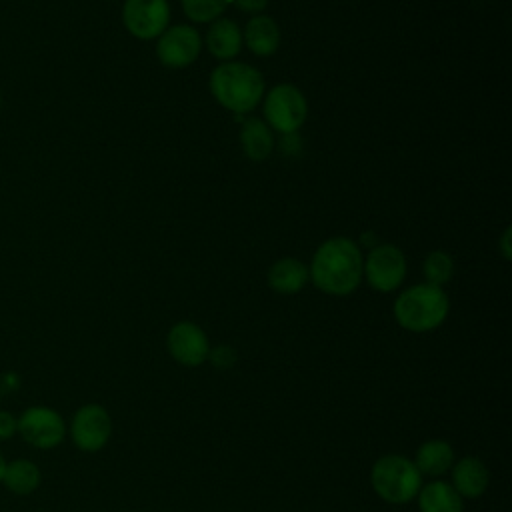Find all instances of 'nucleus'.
Returning <instances> with one entry per match:
<instances>
[{
  "mask_svg": "<svg viewBox=\"0 0 512 512\" xmlns=\"http://www.w3.org/2000/svg\"><path fill=\"white\" fill-rule=\"evenodd\" d=\"M420 512H464L462 496L446 480H430L416 494Z\"/></svg>",
  "mask_w": 512,
  "mask_h": 512,
  "instance_id": "4468645a",
  "label": "nucleus"
},
{
  "mask_svg": "<svg viewBox=\"0 0 512 512\" xmlns=\"http://www.w3.org/2000/svg\"><path fill=\"white\" fill-rule=\"evenodd\" d=\"M208 52L218 60H232L242 48V32L238 24L230 18H218L210 24L206 32Z\"/></svg>",
  "mask_w": 512,
  "mask_h": 512,
  "instance_id": "2eb2a0df",
  "label": "nucleus"
},
{
  "mask_svg": "<svg viewBox=\"0 0 512 512\" xmlns=\"http://www.w3.org/2000/svg\"><path fill=\"white\" fill-rule=\"evenodd\" d=\"M42 480V472L38 464H34L28 458H14L6 462L2 484L16 496H28L32 494Z\"/></svg>",
  "mask_w": 512,
  "mask_h": 512,
  "instance_id": "a211bd4d",
  "label": "nucleus"
},
{
  "mask_svg": "<svg viewBox=\"0 0 512 512\" xmlns=\"http://www.w3.org/2000/svg\"><path fill=\"white\" fill-rule=\"evenodd\" d=\"M448 474L452 488L462 496V500L480 498L490 484V470L476 456H462L454 460Z\"/></svg>",
  "mask_w": 512,
  "mask_h": 512,
  "instance_id": "f8f14e48",
  "label": "nucleus"
},
{
  "mask_svg": "<svg viewBox=\"0 0 512 512\" xmlns=\"http://www.w3.org/2000/svg\"><path fill=\"white\" fill-rule=\"evenodd\" d=\"M0 106H2V92H0Z\"/></svg>",
  "mask_w": 512,
  "mask_h": 512,
  "instance_id": "bb28decb",
  "label": "nucleus"
},
{
  "mask_svg": "<svg viewBox=\"0 0 512 512\" xmlns=\"http://www.w3.org/2000/svg\"><path fill=\"white\" fill-rule=\"evenodd\" d=\"M454 460H456V456H454V448L450 442H446L442 438H430L416 448L412 462L418 468V472L422 474V478L424 476L440 478L450 472Z\"/></svg>",
  "mask_w": 512,
  "mask_h": 512,
  "instance_id": "ddd939ff",
  "label": "nucleus"
},
{
  "mask_svg": "<svg viewBox=\"0 0 512 512\" xmlns=\"http://www.w3.org/2000/svg\"><path fill=\"white\" fill-rule=\"evenodd\" d=\"M16 434L38 450L60 446L68 434L62 414L50 406H28L16 416Z\"/></svg>",
  "mask_w": 512,
  "mask_h": 512,
  "instance_id": "39448f33",
  "label": "nucleus"
},
{
  "mask_svg": "<svg viewBox=\"0 0 512 512\" xmlns=\"http://www.w3.org/2000/svg\"><path fill=\"white\" fill-rule=\"evenodd\" d=\"M16 436V416L8 410H0V442Z\"/></svg>",
  "mask_w": 512,
  "mask_h": 512,
  "instance_id": "5701e85b",
  "label": "nucleus"
},
{
  "mask_svg": "<svg viewBox=\"0 0 512 512\" xmlns=\"http://www.w3.org/2000/svg\"><path fill=\"white\" fill-rule=\"evenodd\" d=\"M242 42H246L250 52H254L256 56H270L280 46L278 24L270 16H254L244 28Z\"/></svg>",
  "mask_w": 512,
  "mask_h": 512,
  "instance_id": "dca6fc26",
  "label": "nucleus"
},
{
  "mask_svg": "<svg viewBox=\"0 0 512 512\" xmlns=\"http://www.w3.org/2000/svg\"><path fill=\"white\" fill-rule=\"evenodd\" d=\"M362 276H366L368 284L378 292L396 290L406 276V258L402 250L394 244L374 246L362 264Z\"/></svg>",
  "mask_w": 512,
  "mask_h": 512,
  "instance_id": "6e6552de",
  "label": "nucleus"
},
{
  "mask_svg": "<svg viewBox=\"0 0 512 512\" xmlns=\"http://www.w3.org/2000/svg\"><path fill=\"white\" fill-rule=\"evenodd\" d=\"M112 416L110 412L98 404V402H88L82 404L70 420L68 434L72 444L86 454L100 452L112 438Z\"/></svg>",
  "mask_w": 512,
  "mask_h": 512,
  "instance_id": "423d86ee",
  "label": "nucleus"
},
{
  "mask_svg": "<svg viewBox=\"0 0 512 512\" xmlns=\"http://www.w3.org/2000/svg\"><path fill=\"white\" fill-rule=\"evenodd\" d=\"M422 272H424L426 284L442 288L454 274V262L446 252L434 250L426 256V260L422 264Z\"/></svg>",
  "mask_w": 512,
  "mask_h": 512,
  "instance_id": "aec40b11",
  "label": "nucleus"
},
{
  "mask_svg": "<svg viewBox=\"0 0 512 512\" xmlns=\"http://www.w3.org/2000/svg\"><path fill=\"white\" fill-rule=\"evenodd\" d=\"M212 96L226 110L244 114L256 108L264 94V78L260 72L246 62H222L210 74Z\"/></svg>",
  "mask_w": 512,
  "mask_h": 512,
  "instance_id": "f03ea898",
  "label": "nucleus"
},
{
  "mask_svg": "<svg viewBox=\"0 0 512 512\" xmlns=\"http://www.w3.org/2000/svg\"><path fill=\"white\" fill-rule=\"evenodd\" d=\"M508 238H510V228L504 230V238H502V254H504L506 260L510 258V244H508Z\"/></svg>",
  "mask_w": 512,
  "mask_h": 512,
  "instance_id": "393cba45",
  "label": "nucleus"
},
{
  "mask_svg": "<svg viewBox=\"0 0 512 512\" xmlns=\"http://www.w3.org/2000/svg\"><path fill=\"white\" fill-rule=\"evenodd\" d=\"M450 310L446 292L440 286L416 284L400 292L394 300V320L408 332H430L438 328Z\"/></svg>",
  "mask_w": 512,
  "mask_h": 512,
  "instance_id": "7ed1b4c3",
  "label": "nucleus"
},
{
  "mask_svg": "<svg viewBox=\"0 0 512 512\" xmlns=\"http://www.w3.org/2000/svg\"><path fill=\"white\" fill-rule=\"evenodd\" d=\"M308 282V268L298 258H280L268 270V284L278 294H296Z\"/></svg>",
  "mask_w": 512,
  "mask_h": 512,
  "instance_id": "f3484780",
  "label": "nucleus"
},
{
  "mask_svg": "<svg viewBox=\"0 0 512 512\" xmlns=\"http://www.w3.org/2000/svg\"><path fill=\"white\" fill-rule=\"evenodd\" d=\"M166 348H168V354L172 356V360H176L178 364L188 366V368H196V366L204 364L210 354V342H208L206 332L190 320L176 322L168 330Z\"/></svg>",
  "mask_w": 512,
  "mask_h": 512,
  "instance_id": "9d476101",
  "label": "nucleus"
},
{
  "mask_svg": "<svg viewBox=\"0 0 512 512\" xmlns=\"http://www.w3.org/2000/svg\"><path fill=\"white\" fill-rule=\"evenodd\" d=\"M240 144L248 158H252V160L268 158L274 148V138H272L270 126L258 118L244 120L242 128H240Z\"/></svg>",
  "mask_w": 512,
  "mask_h": 512,
  "instance_id": "6ab92c4d",
  "label": "nucleus"
},
{
  "mask_svg": "<svg viewBox=\"0 0 512 512\" xmlns=\"http://www.w3.org/2000/svg\"><path fill=\"white\" fill-rule=\"evenodd\" d=\"M244 12H262L268 6V0H232Z\"/></svg>",
  "mask_w": 512,
  "mask_h": 512,
  "instance_id": "b1692460",
  "label": "nucleus"
},
{
  "mask_svg": "<svg viewBox=\"0 0 512 512\" xmlns=\"http://www.w3.org/2000/svg\"><path fill=\"white\" fill-rule=\"evenodd\" d=\"M208 360H210L218 370H228V368H232L234 362H236V350H234L232 346L220 344V346H216V348H210Z\"/></svg>",
  "mask_w": 512,
  "mask_h": 512,
  "instance_id": "4be33fe9",
  "label": "nucleus"
},
{
  "mask_svg": "<svg viewBox=\"0 0 512 512\" xmlns=\"http://www.w3.org/2000/svg\"><path fill=\"white\" fill-rule=\"evenodd\" d=\"M308 104L294 84L274 86L264 100V116L270 128L282 134H294L306 120Z\"/></svg>",
  "mask_w": 512,
  "mask_h": 512,
  "instance_id": "0eeeda50",
  "label": "nucleus"
},
{
  "mask_svg": "<svg viewBox=\"0 0 512 512\" xmlns=\"http://www.w3.org/2000/svg\"><path fill=\"white\" fill-rule=\"evenodd\" d=\"M122 22L126 30L140 40L158 38L170 22L168 0H126Z\"/></svg>",
  "mask_w": 512,
  "mask_h": 512,
  "instance_id": "1a4fd4ad",
  "label": "nucleus"
},
{
  "mask_svg": "<svg viewBox=\"0 0 512 512\" xmlns=\"http://www.w3.org/2000/svg\"><path fill=\"white\" fill-rule=\"evenodd\" d=\"M158 38L156 54L158 60L168 68H184L192 64L202 48L200 34L188 24L170 26Z\"/></svg>",
  "mask_w": 512,
  "mask_h": 512,
  "instance_id": "9b49d317",
  "label": "nucleus"
},
{
  "mask_svg": "<svg viewBox=\"0 0 512 512\" xmlns=\"http://www.w3.org/2000/svg\"><path fill=\"white\" fill-rule=\"evenodd\" d=\"M232 0H182L184 14L192 22H214L226 10Z\"/></svg>",
  "mask_w": 512,
  "mask_h": 512,
  "instance_id": "412c9836",
  "label": "nucleus"
},
{
  "mask_svg": "<svg viewBox=\"0 0 512 512\" xmlns=\"http://www.w3.org/2000/svg\"><path fill=\"white\" fill-rule=\"evenodd\" d=\"M422 474L414 462L402 454H384L370 468V486L374 494L388 504H408L416 500Z\"/></svg>",
  "mask_w": 512,
  "mask_h": 512,
  "instance_id": "20e7f679",
  "label": "nucleus"
},
{
  "mask_svg": "<svg viewBox=\"0 0 512 512\" xmlns=\"http://www.w3.org/2000/svg\"><path fill=\"white\" fill-rule=\"evenodd\" d=\"M4 466H6V460H4V456L0 454V484H2V474H4Z\"/></svg>",
  "mask_w": 512,
  "mask_h": 512,
  "instance_id": "a878e982",
  "label": "nucleus"
},
{
  "mask_svg": "<svg viewBox=\"0 0 512 512\" xmlns=\"http://www.w3.org/2000/svg\"><path fill=\"white\" fill-rule=\"evenodd\" d=\"M362 252L350 238H330L318 246L310 262L308 278L330 296H348L362 280Z\"/></svg>",
  "mask_w": 512,
  "mask_h": 512,
  "instance_id": "f257e3e1",
  "label": "nucleus"
}]
</instances>
